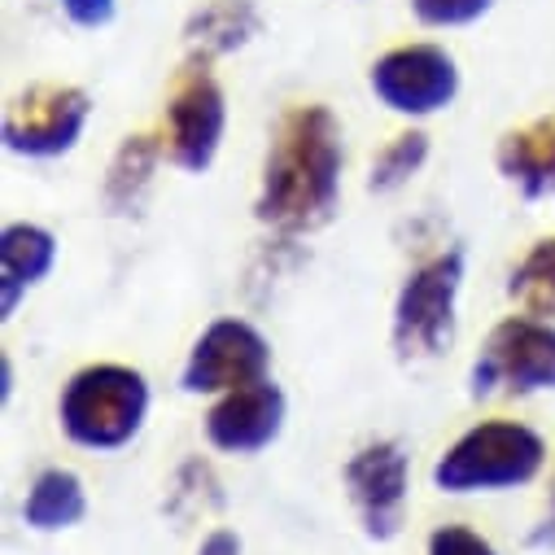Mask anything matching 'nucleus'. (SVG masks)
Listing matches in <instances>:
<instances>
[{
	"label": "nucleus",
	"mask_w": 555,
	"mask_h": 555,
	"mask_svg": "<svg viewBox=\"0 0 555 555\" xmlns=\"http://www.w3.org/2000/svg\"><path fill=\"white\" fill-rule=\"evenodd\" d=\"M341 127L328 105H294L267 154L254 215L281 232H311L333 219L341 193Z\"/></svg>",
	"instance_id": "f257e3e1"
},
{
	"label": "nucleus",
	"mask_w": 555,
	"mask_h": 555,
	"mask_svg": "<svg viewBox=\"0 0 555 555\" xmlns=\"http://www.w3.org/2000/svg\"><path fill=\"white\" fill-rule=\"evenodd\" d=\"M62 429L75 447L88 451H118L141 434L150 415V385L135 367L122 363H92L70 376L62 389Z\"/></svg>",
	"instance_id": "f03ea898"
},
{
	"label": "nucleus",
	"mask_w": 555,
	"mask_h": 555,
	"mask_svg": "<svg viewBox=\"0 0 555 555\" xmlns=\"http://www.w3.org/2000/svg\"><path fill=\"white\" fill-rule=\"evenodd\" d=\"M546 447L533 429L516 421H486L468 429L438 464L434 486L447 494H477V490H512L542 473Z\"/></svg>",
	"instance_id": "7ed1b4c3"
},
{
	"label": "nucleus",
	"mask_w": 555,
	"mask_h": 555,
	"mask_svg": "<svg viewBox=\"0 0 555 555\" xmlns=\"http://www.w3.org/2000/svg\"><path fill=\"white\" fill-rule=\"evenodd\" d=\"M464 285V254H438L434 262L415 267L393 307V346L402 359H429L447 350L455 324V298Z\"/></svg>",
	"instance_id": "20e7f679"
},
{
	"label": "nucleus",
	"mask_w": 555,
	"mask_h": 555,
	"mask_svg": "<svg viewBox=\"0 0 555 555\" xmlns=\"http://www.w3.org/2000/svg\"><path fill=\"white\" fill-rule=\"evenodd\" d=\"M494 385H507L512 393L555 389V328L533 315L503 320L473 363V393L481 398Z\"/></svg>",
	"instance_id": "39448f33"
},
{
	"label": "nucleus",
	"mask_w": 555,
	"mask_h": 555,
	"mask_svg": "<svg viewBox=\"0 0 555 555\" xmlns=\"http://www.w3.org/2000/svg\"><path fill=\"white\" fill-rule=\"evenodd\" d=\"M92 101L70 83H36L5 114V150L27 158H57L79 145Z\"/></svg>",
	"instance_id": "423d86ee"
},
{
	"label": "nucleus",
	"mask_w": 555,
	"mask_h": 555,
	"mask_svg": "<svg viewBox=\"0 0 555 555\" xmlns=\"http://www.w3.org/2000/svg\"><path fill=\"white\" fill-rule=\"evenodd\" d=\"M267 367H271V346L267 337L245 324V320H215L189 363H184V376L180 385L189 393H232V389H245V385H258L267 380Z\"/></svg>",
	"instance_id": "0eeeda50"
},
{
	"label": "nucleus",
	"mask_w": 555,
	"mask_h": 555,
	"mask_svg": "<svg viewBox=\"0 0 555 555\" xmlns=\"http://www.w3.org/2000/svg\"><path fill=\"white\" fill-rule=\"evenodd\" d=\"M372 92L393 114L425 118V114H438L455 101L460 70H455L451 53L438 44H402L372 66Z\"/></svg>",
	"instance_id": "6e6552de"
},
{
	"label": "nucleus",
	"mask_w": 555,
	"mask_h": 555,
	"mask_svg": "<svg viewBox=\"0 0 555 555\" xmlns=\"http://www.w3.org/2000/svg\"><path fill=\"white\" fill-rule=\"evenodd\" d=\"M223 122H228L223 88L215 83L206 62L189 66L171 92V105H167V154H171V163L189 176H202L219 154Z\"/></svg>",
	"instance_id": "1a4fd4ad"
},
{
	"label": "nucleus",
	"mask_w": 555,
	"mask_h": 555,
	"mask_svg": "<svg viewBox=\"0 0 555 555\" xmlns=\"http://www.w3.org/2000/svg\"><path fill=\"white\" fill-rule=\"evenodd\" d=\"M285 415H289V402H285L281 385L258 380V385L223 393L210 406L206 438H210V447H219L228 455H254V451H262V447H271L275 438H281Z\"/></svg>",
	"instance_id": "9d476101"
},
{
	"label": "nucleus",
	"mask_w": 555,
	"mask_h": 555,
	"mask_svg": "<svg viewBox=\"0 0 555 555\" xmlns=\"http://www.w3.org/2000/svg\"><path fill=\"white\" fill-rule=\"evenodd\" d=\"M346 486L350 499L363 516L367 538L385 542L402 525V503H406V455L398 442H372L346 464Z\"/></svg>",
	"instance_id": "9b49d317"
},
{
	"label": "nucleus",
	"mask_w": 555,
	"mask_h": 555,
	"mask_svg": "<svg viewBox=\"0 0 555 555\" xmlns=\"http://www.w3.org/2000/svg\"><path fill=\"white\" fill-rule=\"evenodd\" d=\"M53 258L57 241L36 223H10L0 232V311H5V320L18 311L23 294L53 271Z\"/></svg>",
	"instance_id": "f8f14e48"
},
{
	"label": "nucleus",
	"mask_w": 555,
	"mask_h": 555,
	"mask_svg": "<svg viewBox=\"0 0 555 555\" xmlns=\"http://www.w3.org/2000/svg\"><path fill=\"white\" fill-rule=\"evenodd\" d=\"M494 163L512 184H520L529 202L555 197V118H538L529 127L507 131Z\"/></svg>",
	"instance_id": "ddd939ff"
},
{
	"label": "nucleus",
	"mask_w": 555,
	"mask_h": 555,
	"mask_svg": "<svg viewBox=\"0 0 555 555\" xmlns=\"http://www.w3.org/2000/svg\"><path fill=\"white\" fill-rule=\"evenodd\" d=\"M258 27H262V18L249 0H210V5H202L189 18L184 40L206 57H223V53H236L241 44H249L258 36Z\"/></svg>",
	"instance_id": "4468645a"
},
{
	"label": "nucleus",
	"mask_w": 555,
	"mask_h": 555,
	"mask_svg": "<svg viewBox=\"0 0 555 555\" xmlns=\"http://www.w3.org/2000/svg\"><path fill=\"white\" fill-rule=\"evenodd\" d=\"M88 512V499H83V481L70 473V468H49L36 477V486L27 490V503H23V520L40 533H57V529H70L79 525Z\"/></svg>",
	"instance_id": "2eb2a0df"
},
{
	"label": "nucleus",
	"mask_w": 555,
	"mask_h": 555,
	"mask_svg": "<svg viewBox=\"0 0 555 555\" xmlns=\"http://www.w3.org/2000/svg\"><path fill=\"white\" fill-rule=\"evenodd\" d=\"M154 167H158V145L150 135H127L122 150L109 163V176H105V202L118 215H131L154 180Z\"/></svg>",
	"instance_id": "dca6fc26"
},
{
	"label": "nucleus",
	"mask_w": 555,
	"mask_h": 555,
	"mask_svg": "<svg viewBox=\"0 0 555 555\" xmlns=\"http://www.w3.org/2000/svg\"><path fill=\"white\" fill-rule=\"evenodd\" d=\"M507 294L529 311V315H555V236L538 241L525 262L512 271Z\"/></svg>",
	"instance_id": "f3484780"
},
{
	"label": "nucleus",
	"mask_w": 555,
	"mask_h": 555,
	"mask_svg": "<svg viewBox=\"0 0 555 555\" xmlns=\"http://www.w3.org/2000/svg\"><path fill=\"white\" fill-rule=\"evenodd\" d=\"M425 158H429V135H425V131H406V135H398V141L372 163V189H376V193L402 189L415 171L425 167Z\"/></svg>",
	"instance_id": "a211bd4d"
},
{
	"label": "nucleus",
	"mask_w": 555,
	"mask_h": 555,
	"mask_svg": "<svg viewBox=\"0 0 555 555\" xmlns=\"http://www.w3.org/2000/svg\"><path fill=\"white\" fill-rule=\"evenodd\" d=\"M411 5H415V18L429 27H464V23H477L494 0H411Z\"/></svg>",
	"instance_id": "6ab92c4d"
},
{
	"label": "nucleus",
	"mask_w": 555,
	"mask_h": 555,
	"mask_svg": "<svg viewBox=\"0 0 555 555\" xmlns=\"http://www.w3.org/2000/svg\"><path fill=\"white\" fill-rule=\"evenodd\" d=\"M429 555H499L481 533L464 529V525H442L429 538Z\"/></svg>",
	"instance_id": "aec40b11"
},
{
	"label": "nucleus",
	"mask_w": 555,
	"mask_h": 555,
	"mask_svg": "<svg viewBox=\"0 0 555 555\" xmlns=\"http://www.w3.org/2000/svg\"><path fill=\"white\" fill-rule=\"evenodd\" d=\"M62 10L75 27H105L114 18V0H62Z\"/></svg>",
	"instance_id": "412c9836"
},
{
	"label": "nucleus",
	"mask_w": 555,
	"mask_h": 555,
	"mask_svg": "<svg viewBox=\"0 0 555 555\" xmlns=\"http://www.w3.org/2000/svg\"><path fill=\"white\" fill-rule=\"evenodd\" d=\"M197 555H241V538H236L232 529H215V533L197 546Z\"/></svg>",
	"instance_id": "4be33fe9"
},
{
	"label": "nucleus",
	"mask_w": 555,
	"mask_h": 555,
	"mask_svg": "<svg viewBox=\"0 0 555 555\" xmlns=\"http://www.w3.org/2000/svg\"><path fill=\"white\" fill-rule=\"evenodd\" d=\"M529 546H542V551H555V507L546 512V520L529 533Z\"/></svg>",
	"instance_id": "5701e85b"
}]
</instances>
